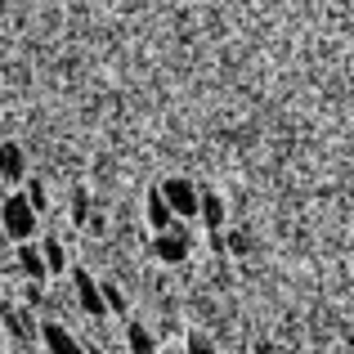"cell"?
Returning a JSON list of instances; mask_svg holds the SVG:
<instances>
[{
    "mask_svg": "<svg viewBox=\"0 0 354 354\" xmlns=\"http://www.w3.org/2000/svg\"><path fill=\"white\" fill-rule=\"evenodd\" d=\"M41 256H45V269H50V278L68 269V251H63V242L54 238V234H45V238H41Z\"/></svg>",
    "mask_w": 354,
    "mask_h": 354,
    "instance_id": "8992f818",
    "label": "cell"
},
{
    "mask_svg": "<svg viewBox=\"0 0 354 354\" xmlns=\"http://www.w3.org/2000/svg\"><path fill=\"white\" fill-rule=\"evenodd\" d=\"M0 229H5L9 247H23V242L36 238V229H41V216H36V207L27 202L23 189H9L5 198H0Z\"/></svg>",
    "mask_w": 354,
    "mask_h": 354,
    "instance_id": "6da1fadb",
    "label": "cell"
},
{
    "mask_svg": "<svg viewBox=\"0 0 354 354\" xmlns=\"http://www.w3.org/2000/svg\"><path fill=\"white\" fill-rule=\"evenodd\" d=\"M72 292H77V305L90 314V319H104L108 305H104V287L86 274V269H72Z\"/></svg>",
    "mask_w": 354,
    "mask_h": 354,
    "instance_id": "7a4b0ae2",
    "label": "cell"
},
{
    "mask_svg": "<svg viewBox=\"0 0 354 354\" xmlns=\"http://www.w3.org/2000/svg\"><path fill=\"white\" fill-rule=\"evenodd\" d=\"M41 341H45V350H50V354H86V350H81V341L72 337L63 323H54V319L41 323Z\"/></svg>",
    "mask_w": 354,
    "mask_h": 354,
    "instance_id": "5b68a950",
    "label": "cell"
},
{
    "mask_svg": "<svg viewBox=\"0 0 354 354\" xmlns=\"http://www.w3.org/2000/svg\"><path fill=\"white\" fill-rule=\"evenodd\" d=\"M14 260L18 269L27 274V283H50V269H45V256H41V242H23V247H14Z\"/></svg>",
    "mask_w": 354,
    "mask_h": 354,
    "instance_id": "277c9868",
    "label": "cell"
},
{
    "mask_svg": "<svg viewBox=\"0 0 354 354\" xmlns=\"http://www.w3.org/2000/svg\"><path fill=\"white\" fill-rule=\"evenodd\" d=\"M0 184H27V153L14 139H0Z\"/></svg>",
    "mask_w": 354,
    "mask_h": 354,
    "instance_id": "3957f363",
    "label": "cell"
},
{
    "mask_svg": "<svg viewBox=\"0 0 354 354\" xmlns=\"http://www.w3.org/2000/svg\"><path fill=\"white\" fill-rule=\"evenodd\" d=\"M5 251H9V238H5V229H0V260H5Z\"/></svg>",
    "mask_w": 354,
    "mask_h": 354,
    "instance_id": "52a82bcc",
    "label": "cell"
}]
</instances>
